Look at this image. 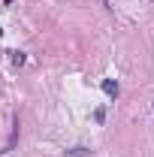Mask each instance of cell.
Masks as SVG:
<instances>
[{"label":"cell","instance_id":"cell-2","mask_svg":"<svg viewBox=\"0 0 154 157\" xmlns=\"http://www.w3.org/2000/svg\"><path fill=\"white\" fill-rule=\"evenodd\" d=\"M67 157H91V151H88V148H82V145H76V148H70V151H67Z\"/></svg>","mask_w":154,"mask_h":157},{"label":"cell","instance_id":"cell-3","mask_svg":"<svg viewBox=\"0 0 154 157\" xmlns=\"http://www.w3.org/2000/svg\"><path fill=\"white\" fill-rule=\"evenodd\" d=\"M94 121H97V124H103V121H106V109H103V106L94 109Z\"/></svg>","mask_w":154,"mask_h":157},{"label":"cell","instance_id":"cell-4","mask_svg":"<svg viewBox=\"0 0 154 157\" xmlns=\"http://www.w3.org/2000/svg\"><path fill=\"white\" fill-rule=\"evenodd\" d=\"M9 55H12V63H24V55L21 52H9Z\"/></svg>","mask_w":154,"mask_h":157},{"label":"cell","instance_id":"cell-1","mask_svg":"<svg viewBox=\"0 0 154 157\" xmlns=\"http://www.w3.org/2000/svg\"><path fill=\"white\" fill-rule=\"evenodd\" d=\"M103 91H106V97H118V82L106 78V82H103Z\"/></svg>","mask_w":154,"mask_h":157}]
</instances>
